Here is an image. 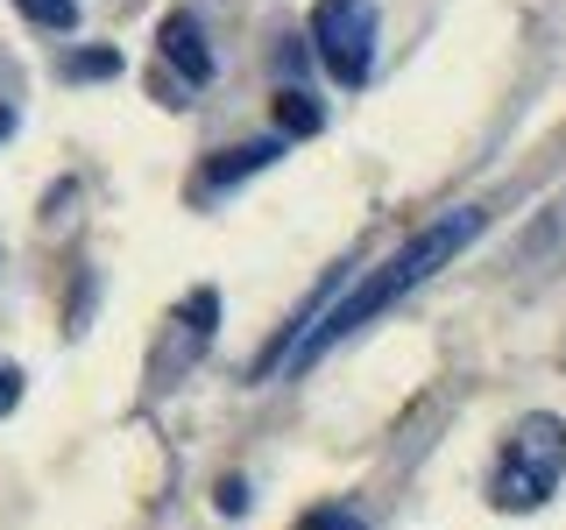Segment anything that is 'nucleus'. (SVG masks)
<instances>
[{
    "instance_id": "9b49d317",
    "label": "nucleus",
    "mask_w": 566,
    "mask_h": 530,
    "mask_svg": "<svg viewBox=\"0 0 566 530\" xmlns=\"http://www.w3.org/2000/svg\"><path fill=\"white\" fill-rule=\"evenodd\" d=\"M14 403H22V368H8V361H0V417H8Z\"/></svg>"
},
{
    "instance_id": "423d86ee",
    "label": "nucleus",
    "mask_w": 566,
    "mask_h": 530,
    "mask_svg": "<svg viewBox=\"0 0 566 530\" xmlns=\"http://www.w3.org/2000/svg\"><path fill=\"white\" fill-rule=\"evenodd\" d=\"M212 318H220V290H191L185 311H177V353H170V368H185L191 353L212 340Z\"/></svg>"
},
{
    "instance_id": "ddd939ff",
    "label": "nucleus",
    "mask_w": 566,
    "mask_h": 530,
    "mask_svg": "<svg viewBox=\"0 0 566 530\" xmlns=\"http://www.w3.org/2000/svg\"><path fill=\"white\" fill-rule=\"evenodd\" d=\"M14 135V114H8V106H0V141H8Z\"/></svg>"
},
{
    "instance_id": "39448f33",
    "label": "nucleus",
    "mask_w": 566,
    "mask_h": 530,
    "mask_svg": "<svg viewBox=\"0 0 566 530\" xmlns=\"http://www.w3.org/2000/svg\"><path fill=\"white\" fill-rule=\"evenodd\" d=\"M276 156H283V135H270V141H234V149H227L220 163H206V177H199V191H227V184H241V177L270 170Z\"/></svg>"
},
{
    "instance_id": "20e7f679",
    "label": "nucleus",
    "mask_w": 566,
    "mask_h": 530,
    "mask_svg": "<svg viewBox=\"0 0 566 530\" xmlns=\"http://www.w3.org/2000/svg\"><path fill=\"white\" fill-rule=\"evenodd\" d=\"M156 50H164V57H170V71H177V78H185V85H206L212 71H220V64H212V43H206V29L191 22L185 8L156 22Z\"/></svg>"
},
{
    "instance_id": "1a4fd4ad",
    "label": "nucleus",
    "mask_w": 566,
    "mask_h": 530,
    "mask_svg": "<svg viewBox=\"0 0 566 530\" xmlns=\"http://www.w3.org/2000/svg\"><path fill=\"white\" fill-rule=\"evenodd\" d=\"M114 71H120L114 50H78V57L64 64V78H114Z\"/></svg>"
},
{
    "instance_id": "f03ea898",
    "label": "nucleus",
    "mask_w": 566,
    "mask_h": 530,
    "mask_svg": "<svg viewBox=\"0 0 566 530\" xmlns=\"http://www.w3.org/2000/svg\"><path fill=\"white\" fill-rule=\"evenodd\" d=\"M566 474V424L531 411L510 424V438L495 446V467H489V502L503 509V517H531V509L553 502Z\"/></svg>"
},
{
    "instance_id": "7ed1b4c3",
    "label": "nucleus",
    "mask_w": 566,
    "mask_h": 530,
    "mask_svg": "<svg viewBox=\"0 0 566 530\" xmlns=\"http://www.w3.org/2000/svg\"><path fill=\"white\" fill-rule=\"evenodd\" d=\"M312 50L347 93L368 85V71H376V8L368 0H318L312 8Z\"/></svg>"
},
{
    "instance_id": "f8f14e48",
    "label": "nucleus",
    "mask_w": 566,
    "mask_h": 530,
    "mask_svg": "<svg viewBox=\"0 0 566 530\" xmlns=\"http://www.w3.org/2000/svg\"><path fill=\"white\" fill-rule=\"evenodd\" d=\"M220 509H227V517H241V509H248V481H241V474H227V481H220Z\"/></svg>"
},
{
    "instance_id": "f257e3e1",
    "label": "nucleus",
    "mask_w": 566,
    "mask_h": 530,
    "mask_svg": "<svg viewBox=\"0 0 566 530\" xmlns=\"http://www.w3.org/2000/svg\"><path fill=\"white\" fill-rule=\"evenodd\" d=\"M482 226H489V212H482V205H453V212H439L432 226H418V234L403 241L397 255L382 262V269H368V276H361V283H354V290L340 297V305L318 318V326L305 332V340H297V353H291L283 368H297V375H305L318 353H333V347L347 340V332L376 326V318H382L389 305H397V297H411L418 283L432 276V269H447V262H453V255H460V247H468L474 234H482Z\"/></svg>"
},
{
    "instance_id": "9d476101",
    "label": "nucleus",
    "mask_w": 566,
    "mask_h": 530,
    "mask_svg": "<svg viewBox=\"0 0 566 530\" xmlns=\"http://www.w3.org/2000/svg\"><path fill=\"white\" fill-rule=\"evenodd\" d=\"M305 523H312V530H361V517H354V509H333V502H326V509H312Z\"/></svg>"
},
{
    "instance_id": "6e6552de",
    "label": "nucleus",
    "mask_w": 566,
    "mask_h": 530,
    "mask_svg": "<svg viewBox=\"0 0 566 530\" xmlns=\"http://www.w3.org/2000/svg\"><path fill=\"white\" fill-rule=\"evenodd\" d=\"M14 8H22L35 29H57V35L78 29V0H14Z\"/></svg>"
},
{
    "instance_id": "0eeeda50",
    "label": "nucleus",
    "mask_w": 566,
    "mask_h": 530,
    "mask_svg": "<svg viewBox=\"0 0 566 530\" xmlns=\"http://www.w3.org/2000/svg\"><path fill=\"white\" fill-rule=\"evenodd\" d=\"M276 128L283 135H318L326 128V106H318L312 93H276Z\"/></svg>"
}]
</instances>
